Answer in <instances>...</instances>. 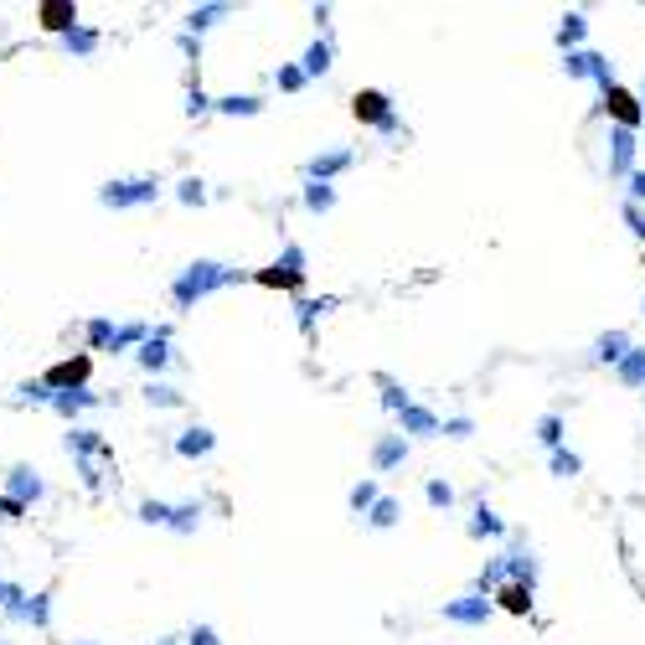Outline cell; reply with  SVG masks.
Wrapping results in <instances>:
<instances>
[{
    "label": "cell",
    "mask_w": 645,
    "mask_h": 645,
    "mask_svg": "<svg viewBox=\"0 0 645 645\" xmlns=\"http://www.w3.org/2000/svg\"><path fill=\"white\" fill-rule=\"evenodd\" d=\"M93 372V361L89 356H73V361H58L52 372H47V387H58V392H73V387H83Z\"/></svg>",
    "instance_id": "1"
},
{
    "label": "cell",
    "mask_w": 645,
    "mask_h": 645,
    "mask_svg": "<svg viewBox=\"0 0 645 645\" xmlns=\"http://www.w3.org/2000/svg\"><path fill=\"white\" fill-rule=\"evenodd\" d=\"M36 16H42V27H47V31H73V27H78V11H73L67 0H47Z\"/></svg>",
    "instance_id": "2"
},
{
    "label": "cell",
    "mask_w": 645,
    "mask_h": 645,
    "mask_svg": "<svg viewBox=\"0 0 645 645\" xmlns=\"http://www.w3.org/2000/svg\"><path fill=\"white\" fill-rule=\"evenodd\" d=\"M145 197H155V186H150V181H119V186L104 191V202H109V206H129V202H145Z\"/></svg>",
    "instance_id": "3"
},
{
    "label": "cell",
    "mask_w": 645,
    "mask_h": 645,
    "mask_svg": "<svg viewBox=\"0 0 645 645\" xmlns=\"http://www.w3.org/2000/svg\"><path fill=\"white\" fill-rule=\"evenodd\" d=\"M36 496H42V480H36L31 470H11V501L27 506V501H36Z\"/></svg>",
    "instance_id": "4"
},
{
    "label": "cell",
    "mask_w": 645,
    "mask_h": 645,
    "mask_svg": "<svg viewBox=\"0 0 645 645\" xmlns=\"http://www.w3.org/2000/svg\"><path fill=\"white\" fill-rule=\"evenodd\" d=\"M501 599H506V610H517V615H522V610H527V594H522V588H506V594H501Z\"/></svg>",
    "instance_id": "5"
},
{
    "label": "cell",
    "mask_w": 645,
    "mask_h": 645,
    "mask_svg": "<svg viewBox=\"0 0 645 645\" xmlns=\"http://www.w3.org/2000/svg\"><path fill=\"white\" fill-rule=\"evenodd\" d=\"M67 47H73V52H89L93 36H89V31H67Z\"/></svg>",
    "instance_id": "6"
}]
</instances>
